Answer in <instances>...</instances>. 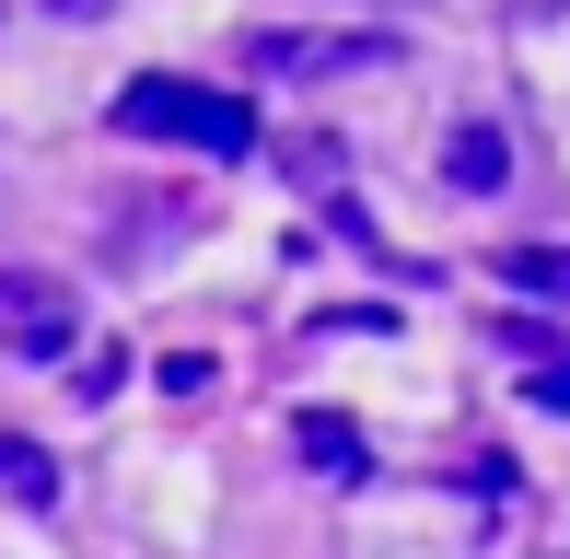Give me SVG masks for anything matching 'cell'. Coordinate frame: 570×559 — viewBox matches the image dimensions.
Here are the masks:
<instances>
[{"mask_svg": "<svg viewBox=\"0 0 570 559\" xmlns=\"http://www.w3.org/2000/svg\"><path fill=\"white\" fill-rule=\"evenodd\" d=\"M501 350L524 362V396H535V409H559V420H570V339H548V326L512 315V326H501Z\"/></svg>", "mask_w": 570, "mask_h": 559, "instance_id": "277c9868", "label": "cell"}, {"mask_svg": "<svg viewBox=\"0 0 570 559\" xmlns=\"http://www.w3.org/2000/svg\"><path fill=\"white\" fill-rule=\"evenodd\" d=\"M210 385H222L210 350H175V362H164V396H210Z\"/></svg>", "mask_w": 570, "mask_h": 559, "instance_id": "9c48e42d", "label": "cell"}, {"mask_svg": "<svg viewBox=\"0 0 570 559\" xmlns=\"http://www.w3.org/2000/svg\"><path fill=\"white\" fill-rule=\"evenodd\" d=\"M117 129L128 140L210 151V164H245V151H256V106H245V94H210V82H175V70H140V82L117 94Z\"/></svg>", "mask_w": 570, "mask_h": 559, "instance_id": "6da1fadb", "label": "cell"}, {"mask_svg": "<svg viewBox=\"0 0 570 559\" xmlns=\"http://www.w3.org/2000/svg\"><path fill=\"white\" fill-rule=\"evenodd\" d=\"M501 280H512L524 303H548V315H570V245H512Z\"/></svg>", "mask_w": 570, "mask_h": 559, "instance_id": "52a82bcc", "label": "cell"}, {"mask_svg": "<svg viewBox=\"0 0 570 559\" xmlns=\"http://www.w3.org/2000/svg\"><path fill=\"white\" fill-rule=\"evenodd\" d=\"M292 443H303V467H315V478H361V467H373L361 420H338V409H303V420H292Z\"/></svg>", "mask_w": 570, "mask_h": 559, "instance_id": "8992f818", "label": "cell"}, {"mask_svg": "<svg viewBox=\"0 0 570 559\" xmlns=\"http://www.w3.org/2000/svg\"><path fill=\"white\" fill-rule=\"evenodd\" d=\"M407 47L384 36V23H256L245 36V70L256 82H361V70H396Z\"/></svg>", "mask_w": 570, "mask_h": 559, "instance_id": "7a4b0ae2", "label": "cell"}, {"mask_svg": "<svg viewBox=\"0 0 570 559\" xmlns=\"http://www.w3.org/2000/svg\"><path fill=\"white\" fill-rule=\"evenodd\" d=\"M47 12H82V23H94V12H117V0H47Z\"/></svg>", "mask_w": 570, "mask_h": 559, "instance_id": "30bf717a", "label": "cell"}, {"mask_svg": "<svg viewBox=\"0 0 570 559\" xmlns=\"http://www.w3.org/2000/svg\"><path fill=\"white\" fill-rule=\"evenodd\" d=\"M443 175H454V198H501V175H512V140L489 129V117H465V129L443 140Z\"/></svg>", "mask_w": 570, "mask_h": 559, "instance_id": "5b68a950", "label": "cell"}, {"mask_svg": "<svg viewBox=\"0 0 570 559\" xmlns=\"http://www.w3.org/2000/svg\"><path fill=\"white\" fill-rule=\"evenodd\" d=\"M0 350H23V362L82 350V292L47 280V268H0Z\"/></svg>", "mask_w": 570, "mask_h": 559, "instance_id": "3957f363", "label": "cell"}, {"mask_svg": "<svg viewBox=\"0 0 570 559\" xmlns=\"http://www.w3.org/2000/svg\"><path fill=\"white\" fill-rule=\"evenodd\" d=\"M0 501H23V513H47V501H59V467H47V443L0 431Z\"/></svg>", "mask_w": 570, "mask_h": 559, "instance_id": "ba28073f", "label": "cell"}]
</instances>
